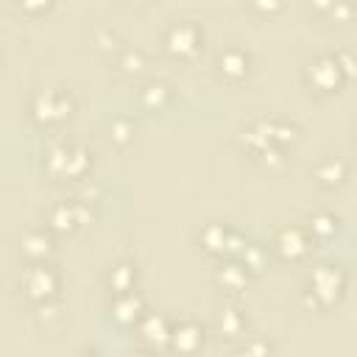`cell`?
Listing matches in <instances>:
<instances>
[{
    "label": "cell",
    "instance_id": "obj_1",
    "mask_svg": "<svg viewBox=\"0 0 357 357\" xmlns=\"http://www.w3.org/2000/svg\"><path fill=\"white\" fill-rule=\"evenodd\" d=\"M73 114V98L64 89H39L31 98V117L39 126L64 123Z\"/></svg>",
    "mask_w": 357,
    "mask_h": 357
},
{
    "label": "cell",
    "instance_id": "obj_2",
    "mask_svg": "<svg viewBox=\"0 0 357 357\" xmlns=\"http://www.w3.org/2000/svg\"><path fill=\"white\" fill-rule=\"evenodd\" d=\"M20 287L33 304H50L59 293V273L47 262H31L20 276Z\"/></svg>",
    "mask_w": 357,
    "mask_h": 357
},
{
    "label": "cell",
    "instance_id": "obj_3",
    "mask_svg": "<svg viewBox=\"0 0 357 357\" xmlns=\"http://www.w3.org/2000/svg\"><path fill=\"white\" fill-rule=\"evenodd\" d=\"M346 287V276L340 268L335 265H321L312 271L310 276V284H307V301L315 304V307H329L340 298Z\"/></svg>",
    "mask_w": 357,
    "mask_h": 357
},
{
    "label": "cell",
    "instance_id": "obj_4",
    "mask_svg": "<svg viewBox=\"0 0 357 357\" xmlns=\"http://www.w3.org/2000/svg\"><path fill=\"white\" fill-rule=\"evenodd\" d=\"M89 153L78 145H56L47 153V170L61 178H81L89 167Z\"/></svg>",
    "mask_w": 357,
    "mask_h": 357
},
{
    "label": "cell",
    "instance_id": "obj_5",
    "mask_svg": "<svg viewBox=\"0 0 357 357\" xmlns=\"http://www.w3.org/2000/svg\"><path fill=\"white\" fill-rule=\"evenodd\" d=\"M201 42H204V36H201L198 25L190 22V20L173 22V25L167 28V36H165V47H167V53L176 56V59H192V56L201 50Z\"/></svg>",
    "mask_w": 357,
    "mask_h": 357
},
{
    "label": "cell",
    "instance_id": "obj_6",
    "mask_svg": "<svg viewBox=\"0 0 357 357\" xmlns=\"http://www.w3.org/2000/svg\"><path fill=\"white\" fill-rule=\"evenodd\" d=\"M307 78L321 92H337V86L346 81V70L340 67V61H337L335 53H324V56H318V59L310 61Z\"/></svg>",
    "mask_w": 357,
    "mask_h": 357
},
{
    "label": "cell",
    "instance_id": "obj_7",
    "mask_svg": "<svg viewBox=\"0 0 357 357\" xmlns=\"http://www.w3.org/2000/svg\"><path fill=\"white\" fill-rule=\"evenodd\" d=\"M170 346L178 351V354H195L201 346H204V326L192 318L176 324L170 329Z\"/></svg>",
    "mask_w": 357,
    "mask_h": 357
},
{
    "label": "cell",
    "instance_id": "obj_8",
    "mask_svg": "<svg viewBox=\"0 0 357 357\" xmlns=\"http://www.w3.org/2000/svg\"><path fill=\"white\" fill-rule=\"evenodd\" d=\"M273 248H276V254H279L282 259H298V257H304L307 248H310V234H307L304 229H298V226H287V229H282V231L276 234Z\"/></svg>",
    "mask_w": 357,
    "mask_h": 357
},
{
    "label": "cell",
    "instance_id": "obj_9",
    "mask_svg": "<svg viewBox=\"0 0 357 357\" xmlns=\"http://www.w3.org/2000/svg\"><path fill=\"white\" fill-rule=\"evenodd\" d=\"M248 64H251V59L240 47H226L218 56V73H220V78H226L231 84H237L248 75Z\"/></svg>",
    "mask_w": 357,
    "mask_h": 357
},
{
    "label": "cell",
    "instance_id": "obj_10",
    "mask_svg": "<svg viewBox=\"0 0 357 357\" xmlns=\"http://www.w3.org/2000/svg\"><path fill=\"white\" fill-rule=\"evenodd\" d=\"M22 254L31 259V262H45L47 259V254L53 251V240H50V234L45 231V229H33V231H28L25 237H22Z\"/></svg>",
    "mask_w": 357,
    "mask_h": 357
},
{
    "label": "cell",
    "instance_id": "obj_11",
    "mask_svg": "<svg viewBox=\"0 0 357 357\" xmlns=\"http://www.w3.org/2000/svg\"><path fill=\"white\" fill-rule=\"evenodd\" d=\"M47 220L56 231H64V229H75L81 223V212H78V204L75 201H61L56 204L50 212H47Z\"/></svg>",
    "mask_w": 357,
    "mask_h": 357
},
{
    "label": "cell",
    "instance_id": "obj_12",
    "mask_svg": "<svg viewBox=\"0 0 357 357\" xmlns=\"http://www.w3.org/2000/svg\"><path fill=\"white\" fill-rule=\"evenodd\" d=\"M234 240H237V237H234L229 229H223L220 223H209V226L204 229V234H201L204 248L212 251V254H220V251H226V248H234V245H231Z\"/></svg>",
    "mask_w": 357,
    "mask_h": 357
},
{
    "label": "cell",
    "instance_id": "obj_13",
    "mask_svg": "<svg viewBox=\"0 0 357 357\" xmlns=\"http://www.w3.org/2000/svg\"><path fill=\"white\" fill-rule=\"evenodd\" d=\"M315 178H318V184H324V187H340L343 184V178H346V162L343 159H324L318 167H315Z\"/></svg>",
    "mask_w": 357,
    "mask_h": 357
},
{
    "label": "cell",
    "instance_id": "obj_14",
    "mask_svg": "<svg viewBox=\"0 0 357 357\" xmlns=\"http://www.w3.org/2000/svg\"><path fill=\"white\" fill-rule=\"evenodd\" d=\"M134 282H137L134 265H128V262L112 265V271H109V284H112V290H114L117 296H120V293H131V290H134Z\"/></svg>",
    "mask_w": 357,
    "mask_h": 357
},
{
    "label": "cell",
    "instance_id": "obj_15",
    "mask_svg": "<svg viewBox=\"0 0 357 357\" xmlns=\"http://www.w3.org/2000/svg\"><path fill=\"white\" fill-rule=\"evenodd\" d=\"M139 312H142V301H139V296H134V293H120V296H117V301H114V318H117L120 324H131V321H137Z\"/></svg>",
    "mask_w": 357,
    "mask_h": 357
},
{
    "label": "cell",
    "instance_id": "obj_16",
    "mask_svg": "<svg viewBox=\"0 0 357 357\" xmlns=\"http://www.w3.org/2000/svg\"><path fill=\"white\" fill-rule=\"evenodd\" d=\"M218 282H220L226 290H240V287H245V282H248V265L231 262V265L220 268V271H218Z\"/></svg>",
    "mask_w": 357,
    "mask_h": 357
},
{
    "label": "cell",
    "instance_id": "obj_17",
    "mask_svg": "<svg viewBox=\"0 0 357 357\" xmlns=\"http://www.w3.org/2000/svg\"><path fill=\"white\" fill-rule=\"evenodd\" d=\"M142 332H145V337L151 343H165V340L170 343V326L165 324L162 315H148L145 324H142Z\"/></svg>",
    "mask_w": 357,
    "mask_h": 357
},
{
    "label": "cell",
    "instance_id": "obj_18",
    "mask_svg": "<svg viewBox=\"0 0 357 357\" xmlns=\"http://www.w3.org/2000/svg\"><path fill=\"white\" fill-rule=\"evenodd\" d=\"M335 231H337V218H335V215H326V212L312 215V220H310V234H312V237L326 240V237H332Z\"/></svg>",
    "mask_w": 357,
    "mask_h": 357
},
{
    "label": "cell",
    "instance_id": "obj_19",
    "mask_svg": "<svg viewBox=\"0 0 357 357\" xmlns=\"http://www.w3.org/2000/svg\"><path fill=\"white\" fill-rule=\"evenodd\" d=\"M218 321H220V329H226L229 335H237V332L245 329V315L240 310H231V307H226Z\"/></svg>",
    "mask_w": 357,
    "mask_h": 357
},
{
    "label": "cell",
    "instance_id": "obj_20",
    "mask_svg": "<svg viewBox=\"0 0 357 357\" xmlns=\"http://www.w3.org/2000/svg\"><path fill=\"white\" fill-rule=\"evenodd\" d=\"M268 351H271V346L262 337H248V340H243L237 357H268Z\"/></svg>",
    "mask_w": 357,
    "mask_h": 357
},
{
    "label": "cell",
    "instance_id": "obj_21",
    "mask_svg": "<svg viewBox=\"0 0 357 357\" xmlns=\"http://www.w3.org/2000/svg\"><path fill=\"white\" fill-rule=\"evenodd\" d=\"M153 100H156V106H162L167 100V86L165 84H148L142 89V103L145 106H153Z\"/></svg>",
    "mask_w": 357,
    "mask_h": 357
},
{
    "label": "cell",
    "instance_id": "obj_22",
    "mask_svg": "<svg viewBox=\"0 0 357 357\" xmlns=\"http://www.w3.org/2000/svg\"><path fill=\"white\" fill-rule=\"evenodd\" d=\"M120 64H123V73H139L142 70V53L139 50H126Z\"/></svg>",
    "mask_w": 357,
    "mask_h": 357
},
{
    "label": "cell",
    "instance_id": "obj_23",
    "mask_svg": "<svg viewBox=\"0 0 357 357\" xmlns=\"http://www.w3.org/2000/svg\"><path fill=\"white\" fill-rule=\"evenodd\" d=\"M131 357H148V354H131Z\"/></svg>",
    "mask_w": 357,
    "mask_h": 357
}]
</instances>
